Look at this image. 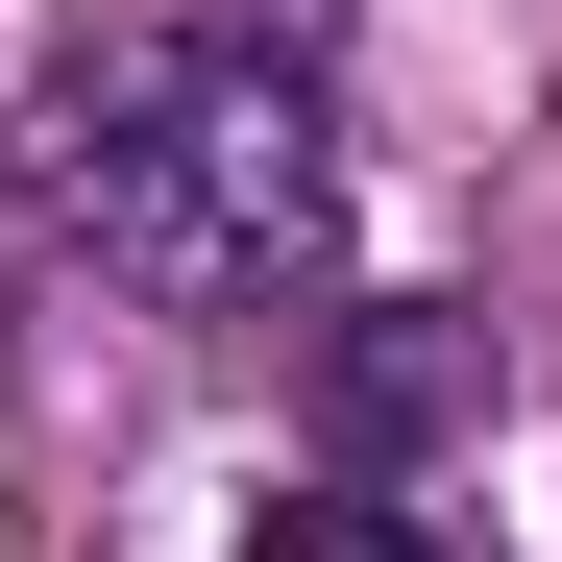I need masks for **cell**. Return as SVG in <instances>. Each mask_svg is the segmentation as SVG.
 <instances>
[{"mask_svg":"<svg viewBox=\"0 0 562 562\" xmlns=\"http://www.w3.org/2000/svg\"><path fill=\"white\" fill-rule=\"evenodd\" d=\"M25 221L171 342L342 318V49L318 0H123L25 74Z\"/></svg>","mask_w":562,"mask_h":562,"instance_id":"6da1fadb","label":"cell"},{"mask_svg":"<svg viewBox=\"0 0 562 562\" xmlns=\"http://www.w3.org/2000/svg\"><path fill=\"white\" fill-rule=\"evenodd\" d=\"M464 416H514V318L490 294H342L318 318V464H392L416 490Z\"/></svg>","mask_w":562,"mask_h":562,"instance_id":"7a4b0ae2","label":"cell"},{"mask_svg":"<svg viewBox=\"0 0 562 562\" xmlns=\"http://www.w3.org/2000/svg\"><path fill=\"white\" fill-rule=\"evenodd\" d=\"M245 562H464V538L392 490V464H269V490H245Z\"/></svg>","mask_w":562,"mask_h":562,"instance_id":"3957f363","label":"cell"}]
</instances>
